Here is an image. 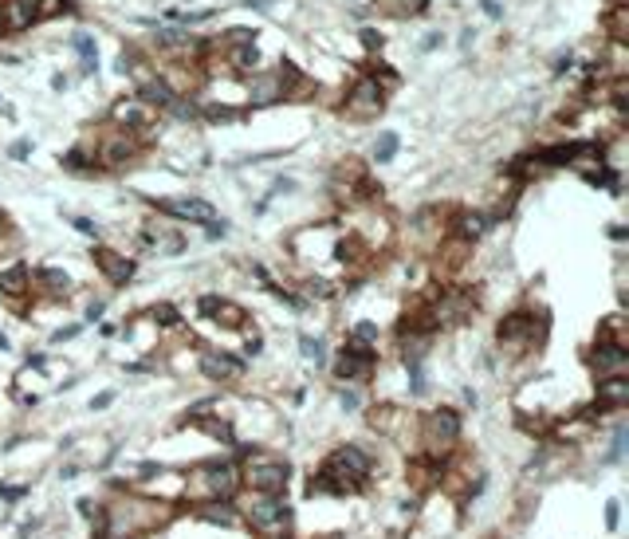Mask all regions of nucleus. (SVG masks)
I'll use <instances>...</instances> for the list:
<instances>
[{
	"mask_svg": "<svg viewBox=\"0 0 629 539\" xmlns=\"http://www.w3.org/2000/svg\"><path fill=\"white\" fill-rule=\"evenodd\" d=\"M331 374H335V382L342 386H366L370 378H374V370H378V351H370V347H350V342H342V351L331 358Z\"/></svg>",
	"mask_w": 629,
	"mask_h": 539,
	"instance_id": "9",
	"label": "nucleus"
},
{
	"mask_svg": "<svg viewBox=\"0 0 629 539\" xmlns=\"http://www.w3.org/2000/svg\"><path fill=\"white\" fill-rule=\"evenodd\" d=\"M405 390H409V397H425L429 394V370H425V363H409L405 366Z\"/></svg>",
	"mask_w": 629,
	"mask_h": 539,
	"instance_id": "32",
	"label": "nucleus"
},
{
	"mask_svg": "<svg viewBox=\"0 0 629 539\" xmlns=\"http://www.w3.org/2000/svg\"><path fill=\"white\" fill-rule=\"evenodd\" d=\"M28 154H32V138H20V142L8 146V158H12V162H24Z\"/></svg>",
	"mask_w": 629,
	"mask_h": 539,
	"instance_id": "45",
	"label": "nucleus"
},
{
	"mask_svg": "<svg viewBox=\"0 0 629 539\" xmlns=\"http://www.w3.org/2000/svg\"><path fill=\"white\" fill-rule=\"evenodd\" d=\"M618 528H621V500H606V531L614 536Z\"/></svg>",
	"mask_w": 629,
	"mask_h": 539,
	"instance_id": "40",
	"label": "nucleus"
},
{
	"mask_svg": "<svg viewBox=\"0 0 629 539\" xmlns=\"http://www.w3.org/2000/svg\"><path fill=\"white\" fill-rule=\"evenodd\" d=\"M0 291L12 299V308H20V299L32 291V280H28V264H24V260L0 268Z\"/></svg>",
	"mask_w": 629,
	"mask_h": 539,
	"instance_id": "23",
	"label": "nucleus"
},
{
	"mask_svg": "<svg viewBox=\"0 0 629 539\" xmlns=\"http://www.w3.org/2000/svg\"><path fill=\"white\" fill-rule=\"evenodd\" d=\"M103 311H107V299H103V296H98V299H87L83 319H87V323H98V319H103Z\"/></svg>",
	"mask_w": 629,
	"mask_h": 539,
	"instance_id": "44",
	"label": "nucleus"
},
{
	"mask_svg": "<svg viewBox=\"0 0 629 539\" xmlns=\"http://www.w3.org/2000/svg\"><path fill=\"white\" fill-rule=\"evenodd\" d=\"M374 469H378V457L362 445V441H338L323 453V461L314 464V473L307 476L303 492L311 496H335V500H347V496H362L374 485Z\"/></svg>",
	"mask_w": 629,
	"mask_h": 539,
	"instance_id": "1",
	"label": "nucleus"
},
{
	"mask_svg": "<svg viewBox=\"0 0 629 539\" xmlns=\"http://www.w3.org/2000/svg\"><path fill=\"white\" fill-rule=\"evenodd\" d=\"M71 225H75V232H83V236H98V225L91 217H71Z\"/></svg>",
	"mask_w": 629,
	"mask_h": 539,
	"instance_id": "46",
	"label": "nucleus"
},
{
	"mask_svg": "<svg viewBox=\"0 0 629 539\" xmlns=\"http://www.w3.org/2000/svg\"><path fill=\"white\" fill-rule=\"evenodd\" d=\"M4 232H8V217H4V213H0V236H4Z\"/></svg>",
	"mask_w": 629,
	"mask_h": 539,
	"instance_id": "55",
	"label": "nucleus"
},
{
	"mask_svg": "<svg viewBox=\"0 0 629 539\" xmlns=\"http://www.w3.org/2000/svg\"><path fill=\"white\" fill-rule=\"evenodd\" d=\"M59 162H63V169H71V174H98V165H95V158H91L87 146H75V150H67Z\"/></svg>",
	"mask_w": 629,
	"mask_h": 539,
	"instance_id": "28",
	"label": "nucleus"
},
{
	"mask_svg": "<svg viewBox=\"0 0 629 539\" xmlns=\"http://www.w3.org/2000/svg\"><path fill=\"white\" fill-rule=\"evenodd\" d=\"M397 150H402V138H397L393 130H381L378 142H374V162H378V165L393 162V158H397Z\"/></svg>",
	"mask_w": 629,
	"mask_h": 539,
	"instance_id": "30",
	"label": "nucleus"
},
{
	"mask_svg": "<svg viewBox=\"0 0 629 539\" xmlns=\"http://www.w3.org/2000/svg\"><path fill=\"white\" fill-rule=\"evenodd\" d=\"M0 28H4V12H0Z\"/></svg>",
	"mask_w": 629,
	"mask_h": 539,
	"instance_id": "59",
	"label": "nucleus"
},
{
	"mask_svg": "<svg viewBox=\"0 0 629 539\" xmlns=\"http://www.w3.org/2000/svg\"><path fill=\"white\" fill-rule=\"evenodd\" d=\"M240 519L244 531L256 539H275V536H291L295 528V508L287 496H268V492H244L236 496Z\"/></svg>",
	"mask_w": 629,
	"mask_h": 539,
	"instance_id": "5",
	"label": "nucleus"
},
{
	"mask_svg": "<svg viewBox=\"0 0 629 539\" xmlns=\"http://www.w3.org/2000/svg\"><path fill=\"white\" fill-rule=\"evenodd\" d=\"M338 406H342V413H358L362 409V390L358 386H338Z\"/></svg>",
	"mask_w": 629,
	"mask_h": 539,
	"instance_id": "36",
	"label": "nucleus"
},
{
	"mask_svg": "<svg viewBox=\"0 0 629 539\" xmlns=\"http://www.w3.org/2000/svg\"><path fill=\"white\" fill-rule=\"evenodd\" d=\"M142 244L158 256H181L185 252V232L177 225H162V220H146L142 229Z\"/></svg>",
	"mask_w": 629,
	"mask_h": 539,
	"instance_id": "18",
	"label": "nucleus"
},
{
	"mask_svg": "<svg viewBox=\"0 0 629 539\" xmlns=\"http://www.w3.org/2000/svg\"><path fill=\"white\" fill-rule=\"evenodd\" d=\"M460 441H464V413L456 406H433L413 413V453L448 461L460 453Z\"/></svg>",
	"mask_w": 629,
	"mask_h": 539,
	"instance_id": "3",
	"label": "nucleus"
},
{
	"mask_svg": "<svg viewBox=\"0 0 629 539\" xmlns=\"http://www.w3.org/2000/svg\"><path fill=\"white\" fill-rule=\"evenodd\" d=\"M307 296H319V299H331L335 296V284H331V280H323V275H314V280H307V287H303Z\"/></svg>",
	"mask_w": 629,
	"mask_h": 539,
	"instance_id": "38",
	"label": "nucleus"
},
{
	"mask_svg": "<svg viewBox=\"0 0 629 539\" xmlns=\"http://www.w3.org/2000/svg\"><path fill=\"white\" fill-rule=\"evenodd\" d=\"M626 24H629V8L626 4H614V12H609V20H606L614 44H626Z\"/></svg>",
	"mask_w": 629,
	"mask_h": 539,
	"instance_id": "34",
	"label": "nucleus"
},
{
	"mask_svg": "<svg viewBox=\"0 0 629 539\" xmlns=\"http://www.w3.org/2000/svg\"><path fill=\"white\" fill-rule=\"evenodd\" d=\"M158 205V213L162 217H174L177 225H213L217 220V205L205 197H162V201H153Z\"/></svg>",
	"mask_w": 629,
	"mask_h": 539,
	"instance_id": "12",
	"label": "nucleus"
},
{
	"mask_svg": "<svg viewBox=\"0 0 629 539\" xmlns=\"http://www.w3.org/2000/svg\"><path fill=\"white\" fill-rule=\"evenodd\" d=\"M275 539H295V531H291V536H275Z\"/></svg>",
	"mask_w": 629,
	"mask_h": 539,
	"instance_id": "58",
	"label": "nucleus"
},
{
	"mask_svg": "<svg viewBox=\"0 0 629 539\" xmlns=\"http://www.w3.org/2000/svg\"><path fill=\"white\" fill-rule=\"evenodd\" d=\"M197 370H201L205 382H217L220 390H232L248 374V358H240L232 351H220V347H201L197 351Z\"/></svg>",
	"mask_w": 629,
	"mask_h": 539,
	"instance_id": "8",
	"label": "nucleus"
},
{
	"mask_svg": "<svg viewBox=\"0 0 629 539\" xmlns=\"http://www.w3.org/2000/svg\"><path fill=\"white\" fill-rule=\"evenodd\" d=\"M626 449H629V421L618 418L614 430H609V449L598 457V464H621L626 461Z\"/></svg>",
	"mask_w": 629,
	"mask_h": 539,
	"instance_id": "25",
	"label": "nucleus"
},
{
	"mask_svg": "<svg viewBox=\"0 0 629 539\" xmlns=\"http://www.w3.org/2000/svg\"><path fill=\"white\" fill-rule=\"evenodd\" d=\"M240 4H244V8H268L271 0H240Z\"/></svg>",
	"mask_w": 629,
	"mask_h": 539,
	"instance_id": "53",
	"label": "nucleus"
},
{
	"mask_svg": "<svg viewBox=\"0 0 629 539\" xmlns=\"http://www.w3.org/2000/svg\"><path fill=\"white\" fill-rule=\"evenodd\" d=\"M0 351H12V342H8V335H0Z\"/></svg>",
	"mask_w": 629,
	"mask_h": 539,
	"instance_id": "54",
	"label": "nucleus"
},
{
	"mask_svg": "<svg viewBox=\"0 0 629 539\" xmlns=\"http://www.w3.org/2000/svg\"><path fill=\"white\" fill-rule=\"evenodd\" d=\"M71 47H75V52H79V59H83V67H79V71H83V75H91V71L98 67L95 40H91V36H75V40H71Z\"/></svg>",
	"mask_w": 629,
	"mask_h": 539,
	"instance_id": "33",
	"label": "nucleus"
},
{
	"mask_svg": "<svg viewBox=\"0 0 629 539\" xmlns=\"http://www.w3.org/2000/svg\"><path fill=\"white\" fill-rule=\"evenodd\" d=\"M83 335V323H71V327H59V331H52V347H59V342H71V339H79Z\"/></svg>",
	"mask_w": 629,
	"mask_h": 539,
	"instance_id": "42",
	"label": "nucleus"
},
{
	"mask_svg": "<svg viewBox=\"0 0 629 539\" xmlns=\"http://www.w3.org/2000/svg\"><path fill=\"white\" fill-rule=\"evenodd\" d=\"M169 114H174V119H181V122H193V119H201V107H197L189 95H177V99L169 103Z\"/></svg>",
	"mask_w": 629,
	"mask_h": 539,
	"instance_id": "35",
	"label": "nucleus"
},
{
	"mask_svg": "<svg viewBox=\"0 0 629 539\" xmlns=\"http://www.w3.org/2000/svg\"><path fill=\"white\" fill-rule=\"evenodd\" d=\"M244 335H248V347H244V358H260V354H264V335H260V331H256V327H252V331L244 327Z\"/></svg>",
	"mask_w": 629,
	"mask_h": 539,
	"instance_id": "39",
	"label": "nucleus"
},
{
	"mask_svg": "<svg viewBox=\"0 0 629 539\" xmlns=\"http://www.w3.org/2000/svg\"><path fill=\"white\" fill-rule=\"evenodd\" d=\"M484 539H503V536H499V531H492V536H484Z\"/></svg>",
	"mask_w": 629,
	"mask_h": 539,
	"instance_id": "57",
	"label": "nucleus"
},
{
	"mask_svg": "<svg viewBox=\"0 0 629 539\" xmlns=\"http://www.w3.org/2000/svg\"><path fill=\"white\" fill-rule=\"evenodd\" d=\"M197 315H201V319L220 323V327H228V331H244V327H248V311L240 308V303H232V299L217 296V291L197 299Z\"/></svg>",
	"mask_w": 629,
	"mask_h": 539,
	"instance_id": "15",
	"label": "nucleus"
},
{
	"mask_svg": "<svg viewBox=\"0 0 629 539\" xmlns=\"http://www.w3.org/2000/svg\"><path fill=\"white\" fill-rule=\"evenodd\" d=\"M209 122H232V119H240V110H232V107H209V110H201Z\"/></svg>",
	"mask_w": 629,
	"mask_h": 539,
	"instance_id": "43",
	"label": "nucleus"
},
{
	"mask_svg": "<svg viewBox=\"0 0 629 539\" xmlns=\"http://www.w3.org/2000/svg\"><path fill=\"white\" fill-rule=\"evenodd\" d=\"M488 229H492V217H488V213H480V209H460V213H453L448 236H456V241H468V244H476Z\"/></svg>",
	"mask_w": 629,
	"mask_h": 539,
	"instance_id": "21",
	"label": "nucleus"
},
{
	"mask_svg": "<svg viewBox=\"0 0 629 539\" xmlns=\"http://www.w3.org/2000/svg\"><path fill=\"white\" fill-rule=\"evenodd\" d=\"M287 99L283 95V83L275 71H260V75H252L248 79V103L252 107H271V103H280Z\"/></svg>",
	"mask_w": 629,
	"mask_h": 539,
	"instance_id": "22",
	"label": "nucleus"
},
{
	"mask_svg": "<svg viewBox=\"0 0 629 539\" xmlns=\"http://www.w3.org/2000/svg\"><path fill=\"white\" fill-rule=\"evenodd\" d=\"M0 12H4V28H16V32L32 28L40 20L36 16V0H8V4H0Z\"/></svg>",
	"mask_w": 629,
	"mask_h": 539,
	"instance_id": "24",
	"label": "nucleus"
},
{
	"mask_svg": "<svg viewBox=\"0 0 629 539\" xmlns=\"http://www.w3.org/2000/svg\"><path fill=\"white\" fill-rule=\"evenodd\" d=\"M146 319L158 331H174V327H181V311H177L174 303H153V308L146 311Z\"/></svg>",
	"mask_w": 629,
	"mask_h": 539,
	"instance_id": "29",
	"label": "nucleus"
},
{
	"mask_svg": "<svg viewBox=\"0 0 629 539\" xmlns=\"http://www.w3.org/2000/svg\"><path fill=\"white\" fill-rule=\"evenodd\" d=\"M75 508H79V516L87 519V524H95V519H98V512H103V500H95V496H79V500H75Z\"/></svg>",
	"mask_w": 629,
	"mask_h": 539,
	"instance_id": "37",
	"label": "nucleus"
},
{
	"mask_svg": "<svg viewBox=\"0 0 629 539\" xmlns=\"http://www.w3.org/2000/svg\"><path fill=\"white\" fill-rule=\"evenodd\" d=\"M87 150H91V158H95L98 169H122V165H130L134 158L142 154V142H138V134L134 130L107 126V130L95 134V146H87Z\"/></svg>",
	"mask_w": 629,
	"mask_h": 539,
	"instance_id": "7",
	"label": "nucleus"
},
{
	"mask_svg": "<svg viewBox=\"0 0 629 539\" xmlns=\"http://www.w3.org/2000/svg\"><path fill=\"white\" fill-rule=\"evenodd\" d=\"M319 539H347L342 531H331V536H319Z\"/></svg>",
	"mask_w": 629,
	"mask_h": 539,
	"instance_id": "56",
	"label": "nucleus"
},
{
	"mask_svg": "<svg viewBox=\"0 0 629 539\" xmlns=\"http://www.w3.org/2000/svg\"><path fill=\"white\" fill-rule=\"evenodd\" d=\"M480 8H484V12H488V16H492V20H499V16H503V8H499V4H496V0H480Z\"/></svg>",
	"mask_w": 629,
	"mask_h": 539,
	"instance_id": "50",
	"label": "nucleus"
},
{
	"mask_svg": "<svg viewBox=\"0 0 629 539\" xmlns=\"http://www.w3.org/2000/svg\"><path fill=\"white\" fill-rule=\"evenodd\" d=\"M547 335H551V319L543 311L539 315L535 311H511L496 327V347L508 358H535L547 347Z\"/></svg>",
	"mask_w": 629,
	"mask_h": 539,
	"instance_id": "6",
	"label": "nucleus"
},
{
	"mask_svg": "<svg viewBox=\"0 0 629 539\" xmlns=\"http://www.w3.org/2000/svg\"><path fill=\"white\" fill-rule=\"evenodd\" d=\"M114 402H119V390H103V394L91 397V413H103V409H110Z\"/></svg>",
	"mask_w": 629,
	"mask_h": 539,
	"instance_id": "41",
	"label": "nucleus"
},
{
	"mask_svg": "<svg viewBox=\"0 0 629 539\" xmlns=\"http://www.w3.org/2000/svg\"><path fill=\"white\" fill-rule=\"evenodd\" d=\"M110 122L114 126H122V130H150V122H153V114H150V107L146 103H138V99H119L114 107H110Z\"/></svg>",
	"mask_w": 629,
	"mask_h": 539,
	"instance_id": "20",
	"label": "nucleus"
},
{
	"mask_svg": "<svg viewBox=\"0 0 629 539\" xmlns=\"http://www.w3.org/2000/svg\"><path fill=\"white\" fill-rule=\"evenodd\" d=\"M626 406H629V374L594 382V409L602 418H621Z\"/></svg>",
	"mask_w": 629,
	"mask_h": 539,
	"instance_id": "16",
	"label": "nucleus"
},
{
	"mask_svg": "<svg viewBox=\"0 0 629 539\" xmlns=\"http://www.w3.org/2000/svg\"><path fill=\"white\" fill-rule=\"evenodd\" d=\"M386 110V87H381L378 75H362L354 87H350L347 103H342V114L354 122H370Z\"/></svg>",
	"mask_w": 629,
	"mask_h": 539,
	"instance_id": "11",
	"label": "nucleus"
},
{
	"mask_svg": "<svg viewBox=\"0 0 629 539\" xmlns=\"http://www.w3.org/2000/svg\"><path fill=\"white\" fill-rule=\"evenodd\" d=\"M570 63H575V59H570V52H566V55H559V59H554V75H563V71H566Z\"/></svg>",
	"mask_w": 629,
	"mask_h": 539,
	"instance_id": "51",
	"label": "nucleus"
},
{
	"mask_svg": "<svg viewBox=\"0 0 629 539\" xmlns=\"http://www.w3.org/2000/svg\"><path fill=\"white\" fill-rule=\"evenodd\" d=\"M347 342H350V347H370V351H378L381 327L374 319H358L354 327H347Z\"/></svg>",
	"mask_w": 629,
	"mask_h": 539,
	"instance_id": "26",
	"label": "nucleus"
},
{
	"mask_svg": "<svg viewBox=\"0 0 629 539\" xmlns=\"http://www.w3.org/2000/svg\"><path fill=\"white\" fill-rule=\"evenodd\" d=\"M609 236H614V241H626L629 232H626V225H614V229H609Z\"/></svg>",
	"mask_w": 629,
	"mask_h": 539,
	"instance_id": "52",
	"label": "nucleus"
},
{
	"mask_svg": "<svg viewBox=\"0 0 629 539\" xmlns=\"http://www.w3.org/2000/svg\"><path fill=\"white\" fill-rule=\"evenodd\" d=\"M220 236H228V225L217 217V220H213V225H209V241H220Z\"/></svg>",
	"mask_w": 629,
	"mask_h": 539,
	"instance_id": "48",
	"label": "nucleus"
},
{
	"mask_svg": "<svg viewBox=\"0 0 629 539\" xmlns=\"http://www.w3.org/2000/svg\"><path fill=\"white\" fill-rule=\"evenodd\" d=\"M91 260H95V268L103 272V280H107L110 287H126L134 280V272H138L134 256H122L119 248H107V244H95Z\"/></svg>",
	"mask_w": 629,
	"mask_h": 539,
	"instance_id": "14",
	"label": "nucleus"
},
{
	"mask_svg": "<svg viewBox=\"0 0 629 539\" xmlns=\"http://www.w3.org/2000/svg\"><path fill=\"white\" fill-rule=\"evenodd\" d=\"M28 280H32V287L40 291V296H47V299H67L71 296V275L63 272V268H55V264H40V268H32L28 272Z\"/></svg>",
	"mask_w": 629,
	"mask_h": 539,
	"instance_id": "19",
	"label": "nucleus"
},
{
	"mask_svg": "<svg viewBox=\"0 0 629 539\" xmlns=\"http://www.w3.org/2000/svg\"><path fill=\"white\" fill-rule=\"evenodd\" d=\"M134 79H138V91H134V99L146 103L150 110H169V103L177 99L174 83L165 75H158V71H130Z\"/></svg>",
	"mask_w": 629,
	"mask_h": 539,
	"instance_id": "17",
	"label": "nucleus"
},
{
	"mask_svg": "<svg viewBox=\"0 0 629 539\" xmlns=\"http://www.w3.org/2000/svg\"><path fill=\"white\" fill-rule=\"evenodd\" d=\"M271 193H275V197H280V193H295V181L291 177H275V181H271Z\"/></svg>",
	"mask_w": 629,
	"mask_h": 539,
	"instance_id": "47",
	"label": "nucleus"
},
{
	"mask_svg": "<svg viewBox=\"0 0 629 539\" xmlns=\"http://www.w3.org/2000/svg\"><path fill=\"white\" fill-rule=\"evenodd\" d=\"M586 370L594 374V382H602V378L629 374V347H626V339H614V335H598L594 347L586 351Z\"/></svg>",
	"mask_w": 629,
	"mask_h": 539,
	"instance_id": "10",
	"label": "nucleus"
},
{
	"mask_svg": "<svg viewBox=\"0 0 629 539\" xmlns=\"http://www.w3.org/2000/svg\"><path fill=\"white\" fill-rule=\"evenodd\" d=\"M299 351H303L307 363H314V370H323L331 358H326V342L314 339V335H299Z\"/></svg>",
	"mask_w": 629,
	"mask_h": 539,
	"instance_id": "31",
	"label": "nucleus"
},
{
	"mask_svg": "<svg viewBox=\"0 0 629 539\" xmlns=\"http://www.w3.org/2000/svg\"><path fill=\"white\" fill-rule=\"evenodd\" d=\"M374 4H378V12H386L393 20H409V16H421L429 8V0H374Z\"/></svg>",
	"mask_w": 629,
	"mask_h": 539,
	"instance_id": "27",
	"label": "nucleus"
},
{
	"mask_svg": "<svg viewBox=\"0 0 629 539\" xmlns=\"http://www.w3.org/2000/svg\"><path fill=\"white\" fill-rule=\"evenodd\" d=\"M197 524H209V528L220 531H244V519H240L236 500H205V504H189L185 508Z\"/></svg>",
	"mask_w": 629,
	"mask_h": 539,
	"instance_id": "13",
	"label": "nucleus"
},
{
	"mask_svg": "<svg viewBox=\"0 0 629 539\" xmlns=\"http://www.w3.org/2000/svg\"><path fill=\"white\" fill-rule=\"evenodd\" d=\"M232 457L240 464V485L248 488V492L287 496L295 469L280 449H271V445H240Z\"/></svg>",
	"mask_w": 629,
	"mask_h": 539,
	"instance_id": "4",
	"label": "nucleus"
},
{
	"mask_svg": "<svg viewBox=\"0 0 629 539\" xmlns=\"http://www.w3.org/2000/svg\"><path fill=\"white\" fill-rule=\"evenodd\" d=\"M362 44H366L370 52H374V47H381V36L374 32V28H366V32H362Z\"/></svg>",
	"mask_w": 629,
	"mask_h": 539,
	"instance_id": "49",
	"label": "nucleus"
},
{
	"mask_svg": "<svg viewBox=\"0 0 629 539\" xmlns=\"http://www.w3.org/2000/svg\"><path fill=\"white\" fill-rule=\"evenodd\" d=\"M240 492L244 485H240L236 457H205L181 473V512L189 504H205V500H236Z\"/></svg>",
	"mask_w": 629,
	"mask_h": 539,
	"instance_id": "2",
	"label": "nucleus"
}]
</instances>
